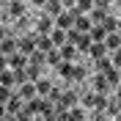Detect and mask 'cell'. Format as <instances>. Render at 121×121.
<instances>
[{
  "label": "cell",
  "mask_w": 121,
  "mask_h": 121,
  "mask_svg": "<svg viewBox=\"0 0 121 121\" xmlns=\"http://www.w3.org/2000/svg\"><path fill=\"white\" fill-rule=\"evenodd\" d=\"M28 63H30V66L44 69V66H47V52H39V50H36V52H30V55H28Z\"/></svg>",
  "instance_id": "cell-10"
},
{
  "label": "cell",
  "mask_w": 121,
  "mask_h": 121,
  "mask_svg": "<svg viewBox=\"0 0 121 121\" xmlns=\"http://www.w3.org/2000/svg\"><path fill=\"white\" fill-rule=\"evenodd\" d=\"M105 80H107V85H110V88H116V85H118L121 83V80H118V69H107V72H105Z\"/></svg>",
  "instance_id": "cell-26"
},
{
  "label": "cell",
  "mask_w": 121,
  "mask_h": 121,
  "mask_svg": "<svg viewBox=\"0 0 121 121\" xmlns=\"http://www.w3.org/2000/svg\"><path fill=\"white\" fill-rule=\"evenodd\" d=\"M105 47L107 50H121V36L118 33H107L105 36Z\"/></svg>",
  "instance_id": "cell-21"
},
{
  "label": "cell",
  "mask_w": 121,
  "mask_h": 121,
  "mask_svg": "<svg viewBox=\"0 0 121 121\" xmlns=\"http://www.w3.org/2000/svg\"><path fill=\"white\" fill-rule=\"evenodd\" d=\"M105 110H107V116H113V118H116V113H118V110H121V102H118V99H107V105H105Z\"/></svg>",
  "instance_id": "cell-27"
},
{
  "label": "cell",
  "mask_w": 121,
  "mask_h": 121,
  "mask_svg": "<svg viewBox=\"0 0 121 121\" xmlns=\"http://www.w3.org/2000/svg\"><path fill=\"white\" fill-rule=\"evenodd\" d=\"M50 41H52V47H63V44H66V30L55 28L52 33H50Z\"/></svg>",
  "instance_id": "cell-17"
},
{
  "label": "cell",
  "mask_w": 121,
  "mask_h": 121,
  "mask_svg": "<svg viewBox=\"0 0 121 121\" xmlns=\"http://www.w3.org/2000/svg\"><path fill=\"white\" fill-rule=\"evenodd\" d=\"M58 50H60V60H69V63H72V58L77 55L74 44H63V47H58Z\"/></svg>",
  "instance_id": "cell-23"
},
{
  "label": "cell",
  "mask_w": 121,
  "mask_h": 121,
  "mask_svg": "<svg viewBox=\"0 0 121 121\" xmlns=\"http://www.w3.org/2000/svg\"><path fill=\"white\" fill-rule=\"evenodd\" d=\"M85 77V69L83 66H72V74H69V80H83Z\"/></svg>",
  "instance_id": "cell-34"
},
{
  "label": "cell",
  "mask_w": 121,
  "mask_h": 121,
  "mask_svg": "<svg viewBox=\"0 0 121 121\" xmlns=\"http://www.w3.org/2000/svg\"><path fill=\"white\" fill-rule=\"evenodd\" d=\"M113 121H121V110H118V113H116V118H113Z\"/></svg>",
  "instance_id": "cell-48"
},
{
  "label": "cell",
  "mask_w": 121,
  "mask_h": 121,
  "mask_svg": "<svg viewBox=\"0 0 121 121\" xmlns=\"http://www.w3.org/2000/svg\"><path fill=\"white\" fill-rule=\"evenodd\" d=\"M44 14L50 17V19H55L58 14H63V6H60V0H47V3H44Z\"/></svg>",
  "instance_id": "cell-4"
},
{
  "label": "cell",
  "mask_w": 121,
  "mask_h": 121,
  "mask_svg": "<svg viewBox=\"0 0 121 121\" xmlns=\"http://www.w3.org/2000/svg\"><path fill=\"white\" fill-rule=\"evenodd\" d=\"M91 58L96 60V58H105V52H107V47H105V41H94V44H91Z\"/></svg>",
  "instance_id": "cell-16"
},
{
  "label": "cell",
  "mask_w": 121,
  "mask_h": 121,
  "mask_svg": "<svg viewBox=\"0 0 121 121\" xmlns=\"http://www.w3.org/2000/svg\"><path fill=\"white\" fill-rule=\"evenodd\" d=\"M17 96L22 99V102H30V99H36V85H33V83H25V85H19Z\"/></svg>",
  "instance_id": "cell-5"
},
{
  "label": "cell",
  "mask_w": 121,
  "mask_h": 121,
  "mask_svg": "<svg viewBox=\"0 0 121 121\" xmlns=\"http://www.w3.org/2000/svg\"><path fill=\"white\" fill-rule=\"evenodd\" d=\"M55 25H58V30H72V25H74V17L69 14V11H63V14L55 17Z\"/></svg>",
  "instance_id": "cell-6"
},
{
  "label": "cell",
  "mask_w": 121,
  "mask_h": 121,
  "mask_svg": "<svg viewBox=\"0 0 121 121\" xmlns=\"http://www.w3.org/2000/svg\"><path fill=\"white\" fill-rule=\"evenodd\" d=\"M116 33H118V36H121V19H118V25H116Z\"/></svg>",
  "instance_id": "cell-45"
},
{
  "label": "cell",
  "mask_w": 121,
  "mask_h": 121,
  "mask_svg": "<svg viewBox=\"0 0 121 121\" xmlns=\"http://www.w3.org/2000/svg\"><path fill=\"white\" fill-rule=\"evenodd\" d=\"M58 63H60V50L55 47V50L47 52V66H58Z\"/></svg>",
  "instance_id": "cell-29"
},
{
  "label": "cell",
  "mask_w": 121,
  "mask_h": 121,
  "mask_svg": "<svg viewBox=\"0 0 121 121\" xmlns=\"http://www.w3.org/2000/svg\"><path fill=\"white\" fill-rule=\"evenodd\" d=\"M116 99H118V102H121V83L116 85Z\"/></svg>",
  "instance_id": "cell-44"
},
{
  "label": "cell",
  "mask_w": 121,
  "mask_h": 121,
  "mask_svg": "<svg viewBox=\"0 0 121 121\" xmlns=\"http://www.w3.org/2000/svg\"><path fill=\"white\" fill-rule=\"evenodd\" d=\"M8 17H17V19H19V17H25V3L22 0H14V3H8Z\"/></svg>",
  "instance_id": "cell-12"
},
{
  "label": "cell",
  "mask_w": 121,
  "mask_h": 121,
  "mask_svg": "<svg viewBox=\"0 0 121 121\" xmlns=\"http://www.w3.org/2000/svg\"><path fill=\"white\" fill-rule=\"evenodd\" d=\"M44 105H47V102H44V99H30V102H25V110H28V113L30 116H36V113H41V110H44Z\"/></svg>",
  "instance_id": "cell-11"
},
{
  "label": "cell",
  "mask_w": 121,
  "mask_h": 121,
  "mask_svg": "<svg viewBox=\"0 0 121 121\" xmlns=\"http://www.w3.org/2000/svg\"><path fill=\"white\" fill-rule=\"evenodd\" d=\"M36 50H39V52H50V50H55L52 41H50V36H36Z\"/></svg>",
  "instance_id": "cell-18"
},
{
  "label": "cell",
  "mask_w": 121,
  "mask_h": 121,
  "mask_svg": "<svg viewBox=\"0 0 121 121\" xmlns=\"http://www.w3.org/2000/svg\"><path fill=\"white\" fill-rule=\"evenodd\" d=\"M88 107H94V110H105V105H107V96L105 94H85V99H83Z\"/></svg>",
  "instance_id": "cell-2"
},
{
  "label": "cell",
  "mask_w": 121,
  "mask_h": 121,
  "mask_svg": "<svg viewBox=\"0 0 121 121\" xmlns=\"http://www.w3.org/2000/svg\"><path fill=\"white\" fill-rule=\"evenodd\" d=\"M118 80H121V69H118Z\"/></svg>",
  "instance_id": "cell-49"
},
{
  "label": "cell",
  "mask_w": 121,
  "mask_h": 121,
  "mask_svg": "<svg viewBox=\"0 0 121 121\" xmlns=\"http://www.w3.org/2000/svg\"><path fill=\"white\" fill-rule=\"evenodd\" d=\"M3 121H17V118H14V116H6V118H3Z\"/></svg>",
  "instance_id": "cell-47"
},
{
  "label": "cell",
  "mask_w": 121,
  "mask_h": 121,
  "mask_svg": "<svg viewBox=\"0 0 121 121\" xmlns=\"http://www.w3.org/2000/svg\"><path fill=\"white\" fill-rule=\"evenodd\" d=\"M91 44H94V41H91V36H88V33H83V36L77 39L74 50H77V52H88V50H91Z\"/></svg>",
  "instance_id": "cell-19"
},
{
  "label": "cell",
  "mask_w": 121,
  "mask_h": 121,
  "mask_svg": "<svg viewBox=\"0 0 121 121\" xmlns=\"http://www.w3.org/2000/svg\"><path fill=\"white\" fill-rule=\"evenodd\" d=\"M0 85H6V88H11V85H14V72H11V69L0 72Z\"/></svg>",
  "instance_id": "cell-28"
},
{
  "label": "cell",
  "mask_w": 121,
  "mask_h": 121,
  "mask_svg": "<svg viewBox=\"0 0 121 121\" xmlns=\"http://www.w3.org/2000/svg\"><path fill=\"white\" fill-rule=\"evenodd\" d=\"M105 17H107V11H102V8H91V25H102L105 22Z\"/></svg>",
  "instance_id": "cell-24"
},
{
  "label": "cell",
  "mask_w": 121,
  "mask_h": 121,
  "mask_svg": "<svg viewBox=\"0 0 121 121\" xmlns=\"http://www.w3.org/2000/svg\"><path fill=\"white\" fill-rule=\"evenodd\" d=\"M11 72H14V83H17V85H25V83H28V77H25V69H11Z\"/></svg>",
  "instance_id": "cell-33"
},
{
  "label": "cell",
  "mask_w": 121,
  "mask_h": 121,
  "mask_svg": "<svg viewBox=\"0 0 121 121\" xmlns=\"http://www.w3.org/2000/svg\"><path fill=\"white\" fill-rule=\"evenodd\" d=\"M8 36H11V33H8V28L0 22V41H3V39H8Z\"/></svg>",
  "instance_id": "cell-39"
},
{
  "label": "cell",
  "mask_w": 121,
  "mask_h": 121,
  "mask_svg": "<svg viewBox=\"0 0 121 121\" xmlns=\"http://www.w3.org/2000/svg\"><path fill=\"white\" fill-rule=\"evenodd\" d=\"M33 3H36V6H44V3H47V0H33Z\"/></svg>",
  "instance_id": "cell-46"
},
{
  "label": "cell",
  "mask_w": 121,
  "mask_h": 121,
  "mask_svg": "<svg viewBox=\"0 0 121 121\" xmlns=\"http://www.w3.org/2000/svg\"><path fill=\"white\" fill-rule=\"evenodd\" d=\"M17 28H19V30H28V17H19V19H17Z\"/></svg>",
  "instance_id": "cell-37"
},
{
  "label": "cell",
  "mask_w": 121,
  "mask_h": 121,
  "mask_svg": "<svg viewBox=\"0 0 121 121\" xmlns=\"http://www.w3.org/2000/svg\"><path fill=\"white\" fill-rule=\"evenodd\" d=\"M55 69H58V74H63V77H69V74H72V63H69V60H60Z\"/></svg>",
  "instance_id": "cell-32"
},
{
  "label": "cell",
  "mask_w": 121,
  "mask_h": 121,
  "mask_svg": "<svg viewBox=\"0 0 121 121\" xmlns=\"http://www.w3.org/2000/svg\"><path fill=\"white\" fill-rule=\"evenodd\" d=\"M63 116H66V121H83V110L80 107H69Z\"/></svg>",
  "instance_id": "cell-30"
},
{
  "label": "cell",
  "mask_w": 121,
  "mask_h": 121,
  "mask_svg": "<svg viewBox=\"0 0 121 121\" xmlns=\"http://www.w3.org/2000/svg\"><path fill=\"white\" fill-rule=\"evenodd\" d=\"M17 52V39L14 36H8V39H3V41H0V55H14Z\"/></svg>",
  "instance_id": "cell-8"
},
{
  "label": "cell",
  "mask_w": 121,
  "mask_h": 121,
  "mask_svg": "<svg viewBox=\"0 0 121 121\" xmlns=\"http://www.w3.org/2000/svg\"><path fill=\"white\" fill-rule=\"evenodd\" d=\"M110 60H113L116 69H121V50H113V58H110Z\"/></svg>",
  "instance_id": "cell-36"
},
{
  "label": "cell",
  "mask_w": 121,
  "mask_h": 121,
  "mask_svg": "<svg viewBox=\"0 0 121 121\" xmlns=\"http://www.w3.org/2000/svg\"><path fill=\"white\" fill-rule=\"evenodd\" d=\"M94 88H96V94H105V96H107V91H110V85H107L105 74H94Z\"/></svg>",
  "instance_id": "cell-15"
},
{
  "label": "cell",
  "mask_w": 121,
  "mask_h": 121,
  "mask_svg": "<svg viewBox=\"0 0 121 121\" xmlns=\"http://www.w3.org/2000/svg\"><path fill=\"white\" fill-rule=\"evenodd\" d=\"M25 77H28V83H36V80H41V69L39 66H25Z\"/></svg>",
  "instance_id": "cell-25"
},
{
  "label": "cell",
  "mask_w": 121,
  "mask_h": 121,
  "mask_svg": "<svg viewBox=\"0 0 121 121\" xmlns=\"http://www.w3.org/2000/svg\"><path fill=\"white\" fill-rule=\"evenodd\" d=\"M36 36H39V33H28V36H22L19 41H17V52H22V55L36 52Z\"/></svg>",
  "instance_id": "cell-1"
},
{
  "label": "cell",
  "mask_w": 121,
  "mask_h": 121,
  "mask_svg": "<svg viewBox=\"0 0 121 121\" xmlns=\"http://www.w3.org/2000/svg\"><path fill=\"white\" fill-rule=\"evenodd\" d=\"M22 107H25V102L17 96V94H11V99L6 102V113H8V116H17L19 110H22Z\"/></svg>",
  "instance_id": "cell-3"
},
{
  "label": "cell",
  "mask_w": 121,
  "mask_h": 121,
  "mask_svg": "<svg viewBox=\"0 0 121 121\" xmlns=\"http://www.w3.org/2000/svg\"><path fill=\"white\" fill-rule=\"evenodd\" d=\"M8 66H11V69H25V66H28V55H22V52L8 55Z\"/></svg>",
  "instance_id": "cell-9"
},
{
  "label": "cell",
  "mask_w": 121,
  "mask_h": 121,
  "mask_svg": "<svg viewBox=\"0 0 121 121\" xmlns=\"http://www.w3.org/2000/svg\"><path fill=\"white\" fill-rule=\"evenodd\" d=\"M52 22L55 19H50V17H41V19H39V25H36V33L39 36H50V33H52Z\"/></svg>",
  "instance_id": "cell-7"
},
{
  "label": "cell",
  "mask_w": 121,
  "mask_h": 121,
  "mask_svg": "<svg viewBox=\"0 0 121 121\" xmlns=\"http://www.w3.org/2000/svg\"><path fill=\"white\" fill-rule=\"evenodd\" d=\"M102 116H105V110H94L91 113V121H102Z\"/></svg>",
  "instance_id": "cell-40"
},
{
  "label": "cell",
  "mask_w": 121,
  "mask_h": 121,
  "mask_svg": "<svg viewBox=\"0 0 121 121\" xmlns=\"http://www.w3.org/2000/svg\"><path fill=\"white\" fill-rule=\"evenodd\" d=\"M6 116H8V113H6V105H0V121L6 118Z\"/></svg>",
  "instance_id": "cell-43"
},
{
  "label": "cell",
  "mask_w": 121,
  "mask_h": 121,
  "mask_svg": "<svg viewBox=\"0 0 121 121\" xmlns=\"http://www.w3.org/2000/svg\"><path fill=\"white\" fill-rule=\"evenodd\" d=\"M72 28H74L77 33H88V30H91V19H88V17H77Z\"/></svg>",
  "instance_id": "cell-20"
},
{
  "label": "cell",
  "mask_w": 121,
  "mask_h": 121,
  "mask_svg": "<svg viewBox=\"0 0 121 121\" xmlns=\"http://www.w3.org/2000/svg\"><path fill=\"white\" fill-rule=\"evenodd\" d=\"M107 3H110V0H94V8H102V11H107Z\"/></svg>",
  "instance_id": "cell-38"
},
{
  "label": "cell",
  "mask_w": 121,
  "mask_h": 121,
  "mask_svg": "<svg viewBox=\"0 0 121 121\" xmlns=\"http://www.w3.org/2000/svg\"><path fill=\"white\" fill-rule=\"evenodd\" d=\"M60 6L66 8V11H72V8H74V0H60Z\"/></svg>",
  "instance_id": "cell-41"
},
{
  "label": "cell",
  "mask_w": 121,
  "mask_h": 121,
  "mask_svg": "<svg viewBox=\"0 0 121 121\" xmlns=\"http://www.w3.org/2000/svg\"><path fill=\"white\" fill-rule=\"evenodd\" d=\"M36 96H47V94H50V91H52V83H50V80H44V77H41V80H36Z\"/></svg>",
  "instance_id": "cell-14"
},
{
  "label": "cell",
  "mask_w": 121,
  "mask_h": 121,
  "mask_svg": "<svg viewBox=\"0 0 121 121\" xmlns=\"http://www.w3.org/2000/svg\"><path fill=\"white\" fill-rule=\"evenodd\" d=\"M116 25H118V19L107 14V17H105V22H102V28H105V33H116Z\"/></svg>",
  "instance_id": "cell-31"
},
{
  "label": "cell",
  "mask_w": 121,
  "mask_h": 121,
  "mask_svg": "<svg viewBox=\"0 0 121 121\" xmlns=\"http://www.w3.org/2000/svg\"><path fill=\"white\" fill-rule=\"evenodd\" d=\"M107 69H113V60L107 58V55H105V58H96V60H94V72H96V74H105Z\"/></svg>",
  "instance_id": "cell-13"
},
{
  "label": "cell",
  "mask_w": 121,
  "mask_h": 121,
  "mask_svg": "<svg viewBox=\"0 0 121 121\" xmlns=\"http://www.w3.org/2000/svg\"><path fill=\"white\" fill-rule=\"evenodd\" d=\"M88 36H91V41H105V28L102 25H91V30H88Z\"/></svg>",
  "instance_id": "cell-22"
},
{
  "label": "cell",
  "mask_w": 121,
  "mask_h": 121,
  "mask_svg": "<svg viewBox=\"0 0 121 121\" xmlns=\"http://www.w3.org/2000/svg\"><path fill=\"white\" fill-rule=\"evenodd\" d=\"M11 94H14L11 88H6V85H0V105H6L8 99H11Z\"/></svg>",
  "instance_id": "cell-35"
},
{
  "label": "cell",
  "mask_w": 121,
  "mask_h": 121,
  "mask_svg": "<svg viewBox=\"0 0 121 121\" xmlns=\"http://www.w3.org/2000/svg\"><path fill=\"white\" fill-rule=\"evenodd\" d=\"M6 66H8V58H6V55H0V72H6Z\"/></svg>",
  "instance_id": "cell-42"
}]
</instances>
